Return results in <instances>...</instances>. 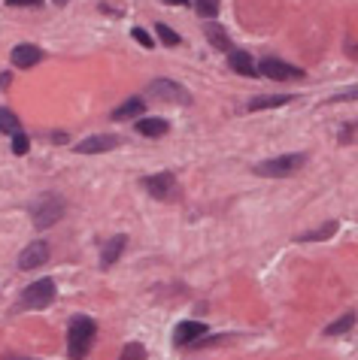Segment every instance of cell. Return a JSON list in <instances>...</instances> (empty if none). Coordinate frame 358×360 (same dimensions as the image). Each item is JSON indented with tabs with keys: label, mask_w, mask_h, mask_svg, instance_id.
Returning a JSON list of instances; mask_svg holds the SVG:
<instances>
[{
	"label": "cell",
	"mask_w": 358,
	"mask_h": 360,
	"mask_svg": "<svg viewBox=\"0 0 358 360\" xmlns=\"http://www.w3.org/2000/svg\"><path fill=\"white\" fill-rule=\"evenodd\" d=\"M95 333H97V327L88 315L73 318L70 327H67V357L70 360H85L91 345H95Z\"/></svg>",
	"instance_id": "1"
},
{
	"label": "cell",
	"mask_w": 358,
	"mask_h": 360,
	"mask_svg": "<svg viewBox=\"0 0 358 360\" xmlns=\"http://www.w3.org/2000/svg\"><path fill=\"white\" fill-rule=\"evenodd\" d=\"M64 200L58 197V194H40L34 203H31V218H34V224L46 230V227H52L55 221H61L64 215Z\"/></svg>",
	"instance_id": "2"
},
{
	"label": "cell",
	"mask_w": 358,
	"mask_h": 360,
	"mask_svg": "<svg viewBox=\"0 0 358 360\" xmlns=\"http://www.w3.org/2000/svg\"><path fill=\"white\" fill-rule=\"evenodd\" d=\"M307 164L304 154H282V158H273V161H264L255 167V173L264 179H282V176H291V173H298L301 167Z\"/></svg>",
	"instance_id": "3"
},
{
	"label": "cell",
	"mask_w": 358,
	"mask_h": 360,
	"mask_svg": "<svg viewBox=\"0 0 358 360\" xmlns=\"http://www.w3.org/2000/svg\"><path fill=\"white\" fill-rule=\"evenodd\" d=\"M55 282L52 279H36L34 285H27L25 294H22V309H46L55 303Z\"/></svg>",
	"instance_id": "4"
},
{
	"label": "cell",
	"mask_w": 358,
	"mask_h": 360,
	"mask_svg": "<svg viewBox=\"0 0 358 360\" xmlns=\"http://www.w3.org/2000/svg\"><path fill=\"white\" fill-rule=\"evenodd\" d=\"M146 94H149L152 100H161V103H179V106L191 103V94L173 79H155L152 85L146 88Z\"/></svg>",
	"instance_id": "5"
},
{
	"label": "cell",
	"mask_w": 358,
	"mask_h": 360,
	"mask_svg": "<svg viewBox=\"0 0 358 360\" xmlns=\"http://www.w3.org/2000/svg\"><path fill=\"white\" fill-rule=\"evenodd\" d=\"M259 73H261V76H268V79H277V82L304 79V70H301V67H291V64L280 61V58H261Z\"/></svg>",
	"instance_id": "6"
},
{
	"label": "cell",
	"mask_w": 358,
	"mask_h": 360,
	"mask_svg": "<svg viewBox=\"0 0 358 360\" xmlns=\"http://www.w3.org/2000/svg\"><path fill=\"white\" fill-rule=\"evenodd\" d=\"M143 188L152 194L155 200H173L177 197V176L173 173H155V176H146L143 179Z\"/></svg>",
	"instance_id": "7"
},
{
	"label": "cell",
	"mask_w": 358,
	"mask_h": 360,
	"mask_svg": "<svg viewBox=\"0 0 358 360\" xmlns=\"http://www.w3.org/2000/svg\"><path fill=\"white\" fill-rule=\"evenodd\" d=\"M118 136L116 134H97V136H88V140H82L73 152H79V154H100V152H113L118 149Z\"/></svg>",
	"instance_id": "8"
},
{
	"label": "cell",
	"mask_w": 358,
	"mask_h": 360,
	"mask_svg": "<svg viewBox=\"0 0 358 360\" xmlns=\"http://www.w3.org/2000/svg\"><path fill=\"white\" fill-rule=\"evenodd\" d=\"M46 261H49V245H46L43 239H36V243H31L18 254V270H36V266H43Z\"/></svg>",
	"instance_id": "9"
},
{
	"label": "cell",
	"mask_w": 358,
	"mask_h": 360,
	"mask_svg": "<svg viewBox=\"0 0 358 360\" xmlns=\"http://www.w3.org/2000/svg\"><path fill=\"white\" fill-rule=\"evenodd\" d=\"M204 333H207V324H200V321H182L173 339H177V345L186 348V345H195V339H200Z\"/></svg>",
	"instance_id": "10"
},
{
	"label": "cell",
	"mask_w": 358,
	"mask_h": 360,
	"mask_svg": "<svg viewBox=\"0 0 358 360\" xmlns=\"http://www.w3.org/2000/svg\"><path fill=\"white\" fill-rule=\"evenodd\" d=\"M40 61H43V52L36 49V45H31V43H22V45H15L13 49V64L15 67H22V70L34 67V64H40Z\"/></svg>",
	"instance_id": "11"
},
{
	"label": "cell",
	"mask_w": 358,
	"mask_h": 360,
	"mask_svg": "<svg viewBox=\"0 0 358 360\" xmlns=\"http://www.w3.org/2000/svg\"><path fill=\"white\" fill-rule=\"evenodd\" d=\"M125 245H128V236H122V233L109 239V243L104 245V254H100V266H104V270H106V266H113L118 257L125 254Z\"/></svg>",
	"instance_id": "12"
},
{
	"label": "cell",
	"mask_w": 358,
	"mask_h": 360,
	"mask_svg": "<svg viewBox=\"0 0 358 360\" xmlns=\"http://www.w3.org/2000/svg\"><path fill=\"white\" fill-rule=\"evenodd\" d=\"M228 61H231V67L240 73V76H255V73H259V67H255L252 58H249V52L231 49V52H228Z\"/></svg>",
	"instance_id": "13"
},
{
	"label": "cell",
	"mask_w": 358,
	"mask_h": 360,
	"mask_svg": "<svg viewBox=\"0 0 358 360\" xmlns=\"http://www.w3.org/2000/svg\"><path fill=\"white\" fill-rule=\"evenodd\" d=\"M143 106H146V100L140 97H131V100H125L118 109H113V118L116 122H125V118H137V115H143Z\"/></svg>",
	"instance_id": "14"
},
{
	"label": "cell",
	"mask_w": 358,
	"mask_h": 360,
	"mask_svg": "<svg viewBox=\"0 0 358 360\" xmlns=\"http://www.w3.org/2000/svg\"><path fill=\"white\" fill-rule=\"evenodd\" d=\"M167 122L164 118H140L137 122V134H143V136H164L167 134Z\"/></svg>",
	"instance_id": "15"
},
{
	"label": "cell",
	"mask_w": 358,
	"mask_h": 360,
	"mask_svg": "<svg viewBox=\"0 0 358 360\" xmlns=\"http://www.w3.org/2000/svg\"><path fill=\"white\" fill-rule=\"evenodd\" d=\"M295 97H289V94H273V97H255L249 100V109L252 113H259V109H273V106H286L291 103Z\"/></svg>",
	"instance_id": "16"
},
{
	"label": "cell",
	"mask_w": 358,
	"mask_h": 360,
	"mask_svg": "<svg viewBox=\"0 0 358 360\" xmlns=\"http://www.w3.org/2000/svg\"><path fill=\"white\" fill-rule=\"evenodd\" d=\"M334 233H337V221H325L322 227L310 230V233H301V243H322V239L334 236Z\"/></svg>",
	"instance_id": "17"
},
{
	"label": "cell",
	"mask_w": 358,
	"mask_h": 360,
	"mask_svg": "<svg viewBox=\"0 0 358 360\" xmlns=\"http://www.w3.org/2000/svg\"><path fill=\"white\" fill-rule=\"evenodd\" d=\"M204 31H207V40L213 43V45H219V49H222V52H231V49H234V45H231V40H228V36H225V31H222V27L209 24V27H204Z\"/></svg>",
	"instance_id": "18"
},
{
	"label": "cell",
	"mask_w": 358,
	"mask_h": 360,
	"mask_svg": "<svg viewBox=\"0 0 358 360\" xmlns=\"http://www.w3.org/2000/svg\"><path fill=\"white\" fill-rule=\"evenodd\" d=\"M22 127H18V118L15 113H9V109H0V134H18Z\"/></svg>",
	"instance_id": "19"
},
{
	"label": "cell",
	"mask_w": 358,
	"mask_h": 360,
	"mask_svg": "<svg viewBox=\"0 0 358 360\" xmlns=\"http://www.w3.org/2000/svg\"><path fill=\"white\" fill-rule=\"evenodd\" d=\"M355 324V315H352V312H350V315H343L340 321H334V324H328L325 327V333L328 336H337V333H346V330H350Z\"/></svg>",
	"instance_id": "20"
},
{
	"label": "cell",
	"mask_w": 358,
	"mask_h": 360,
	"mask_svg": "<svg viewBox=\"0 0 358 360\" xmlns=\"http://www.w3.org/2000/svg\"><path fill=\"white\" fill-rule=\"evenodd\" d=\"M118 360H146V348L140 343H128L122 348V354H118Z\"/></svg>",
	"instance_id": "21"
},
{
	"label": "cell",
	"mask_w": 358,
	"mask_h": 360,
	"mask_svg": "<svg viewBox=\"0 0 358 360\" xmlns=\"http://www.w3.org/2000/svg\"><path fill=\"white\" fill-rule=\"evenodd\" d=\"M195 6H198V13L204 18H213L219 13V0H195Z\"/></svg>",
	"instance_id": "22"
},
{
	"label": "cell",
	"mask_w": 358,
	"mask_h": 360,
	"mask_svg": "<svg viewBox=\"0 0 358 360\" xmlns=\"http://www.w3.org/2000/svg\"><path fill=\"white\" fill-rule=\"evenodd\" d=\"M155 31H158L161 43H167V45H177V43H179V34H177V31H170L167 24H155Z\"/></svg>",
	"instance_id": "23"
},
{
	"label": "cell",
	"mask_w": 358,
	"mask_h": 360,
	"mask_svg": "<svg viewBox=\"0 0 358 360\" xmlns=\"http://www.w3.org/2000/svg\"><path fill=\"white\" fill-rule=\"evenodd\" d=\"M27 149H31V140L18 131V134H13V152L15 154H27Z\"/></svg>",
	"instance_id": "24"
},
{
	"label": "cell",
	"mask_w": 358,
	"mask_h": 360,
	"mask_svg": "<svg viewBox=\"0 0 358 360\" xmlns=\"http://www.w3.org/2000/svg\"><path fill=\"white\" fill-rule=\"evenodd\" d=\"M350 100H358V85L350 88V91H340V94H334L331 103H350Z\"/></svg>",
	"instance_id": "25"
},
{
	"label": "cell",
	"mask_w": 358,
	"mask_h": 360,
	"mask_svg": "<svg viewBox=\"0 0 358 360\" xmlns=\"http://www.w3.org/2000/svg\"><path fill=\"white\" fill-rule=\"evenodd\" d=\"M131 34H134V40H137V43H140V45H146V49H152V36H149V34H146V31H143V27H134V31H131Z\"/></svg>",
	"instance_id": "26"
},
{
	"label": "cell",
	"mask_w": 358,
	"mask_h": 360,
	"mask_svg": "<svg viewBox=\"0 0 358 360\" xmlns=\"http://www.w3.org/2000/svg\"><path fill=\"white\" fill-rule=\"evenodd\" d=\"M9 6H40L43 0H6Z\"/></svg>",
	"instance_id": "27"
},
{
	"label": "cell",
	"mask_w": 358,
	"mask_h": 360,
	"mask_svg": "<svg viewBox=\"0 0 358 360\" xmlns=\"http://www.w3.org/2000/svg\"><path fill=\"white\" fill-rule=\"evenodd\" d=\"M9 85V73H0V88H6Z\"/></svg>",
	"instance_id": "28"
},
{
	"label": "cell",
	"mask_w": 358,
	"mask_h": 360,
	"mask_svg": "<svg viewBox=\"0 0 358 360\" xmlns=\"http://www.w3.org/2000/svg\"><path fill=\"white\" fill-rule=\"evenodd\" d=\"M167 3H173V6H182V3H188V0H167Z\"/></svg>",
	"instance_id": "29"
},
{
	"label": "cell",
	"mask_w": 358,
	"mask_h": 360,
	"mask_svg": "<svg viewBox=\"0 0 358 360\" xmlns=\"http://www.w3.org/2000/svg\"><path fill=\"white\" fill-rule=\"evenodd\" d=\"M52 3H58V6H64V3H70V0H52Z\"/></svg>",
	"instance_id": "30"
},
{
	"label": "cell",
	"mask_w": 358,
	"mask_h": 360,
	"mask_svg": "<svg viewBox=\"0 0 358 360\" xmlns=\"http://www.w3.org/2000/svg\"><path fill=\"white\" fill-rule=\"evenodd\" d=\"M9 360H25V357H9Z\"/></svg>",
	"instance_id": "31"
}]
</instances>
